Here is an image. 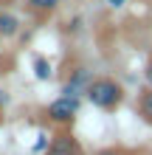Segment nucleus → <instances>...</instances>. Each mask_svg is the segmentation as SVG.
Returning <instances> with one entry per match:
<instances>
[{
  "instance_id": "nucleus-15",
  "label": "nucleus",
  "mask_w": 152,
  "mask_h": 155,
  "mask_svg": "<svg viewBox=\"0 0 152 155\" xmlns=\"http://www.w3.org/2000/svg\"><path fill=\"white\" fill-rule=\"evenodd\" d=\"M3 3H8V0H3Z\"/></svg>"
},
{
  "instance_id": "nucleus-12",
  "label": "nucleus",
  "mask_w": 152,
  "mask_h": 155,
  "mask_svg": "<svg viewBox=\"0 0 152 155\" xmlns=\"http://www.w3.org/2000/svg\"><path fill=\"white\" fill-rule=\"evenodd\" d=\"M144 79H147V87H152V62H149L147 71H144Z\"/></svg>"
},
{
  "instance_id": "nucleus-5",
  "label": "nucleus",
  "mask_w": 152,
  "mask_h": 155,
  "mask_svg": "<svg viewBox=\"0 0 152 155\" xmlns=\"http://www.w3.org/2000/svg\"><path fill=\"white\" fill-rule=\"evenodd\" d=\"M20 34V17L0 8V40H14Z\"/></svg>"
},
{
  "instance_id": "nucleus-13",
  "label": "nucleus",
  "mask_w": 152,
  "mask_h": 155,
  "mask_svg": "<svg viewBox=\"0 0 152 155\" xmlns=\"http://www.w3.org/2000/svg\"><path fill=\"white\" fill-rule=\"evenodd\" d=\"M0 74H6V62H3V57H0Z\"/></svg>"
},
{
  "instance_id": "nucleus-9",
  "label": "nucleus",
  "mask_w": 152,
  "mask_h": 155,
  "mask_svg": "<svg viewBox=\"0 0 152 155\" xmlns=\"http://www.w3.org/2000/svg\"><path fill=\"white\" fill-rule=\"evenodd\" d=\"M96 155H141V152L127 150V147H104V150H99Z\"/></svg>"
},
{
  "instance_id": "nucleus-8",
  "label": "nucleus",
  "mask_w": 152,
  "mask_h": 155,
  "mask_svg": "<svg viewBox=\"0 0 152 155\" xmlns=\"http://www.w3.org/2000/svg\"><path fill=\"white\" fill-rule=\"evenodd\" d=\"M34 76H37L40 82H48L53 76V65H51L45 57H37V59H34Z\"/></svg>"
},
{
  "instance_id": "nucleus-3",
  "label": "nucleus",
  "mask_w": 152,
  "mask_h": 155,
  "mask_svg": "<svg viewBox=\"0 0 152 155\" xmlns=\"http://www.w3.org/2000/svg\"><path fill=\"white\" fill-rule=\"evenodd\" d=\"M93 82V71L85 68V65H76L70 68V74L65 76V82H62V96H73V99H82L87 93V85Z\"/></svg>"
},
{
  "instance_id": "nucleus-4",
  "label": "nucleus",
  "mask_w": 152,
  "mask_h": 155,
  "mask_svg": "<svg viewBox=\"0 0 152 155\" xmlns=\"http://www.w3.org/2000/svg\"><path fill=\"white\" fill-rule=\"evenodd\" d=\"M42 155H85V150L70 130H59L57 135H51V144Z\"/></svg>"
},
{
  "instance_id": "nucleus-2",
  "label": "nucleus",
  "mask_w": 152,
  "mask_h": 155,
  "mask_svg": "<svg viewBox=\"0 0 152 155\" xmlns=\"http://www.w3.org/2000/svg\"><path fill=\"white\" fill-rule=\"evenodd\" d=\"M45 116H48L51 124L68 130V127L76 121V116H79V99H73V96H59V99H53V102L45 107Z\"/></svg>"
},
{
  "instance_id": "nucleus-6",
  "label": "nucleus",
  "mask_w": 152,
  "mask_h": 155,
  "mask_svg": "<svg viewBox=\"0 0 152 155\" xmlns=\"http://www.w3.org/2000/svg\"><path fill=\"white\" fill-rule=\"evenodd\" d=\"M62 6V0H25V12L34 17H48Z\"/></svg>"
},
{
  "instance_id": "nucleus-7",
  "label": "nucleus",
  "mask_w": 152,
  "mask_h": 155,
  "mask_svg": "<svg viewBox=\"0 0 152 155\" xmlns=\"http://www.w3.org/2000/svg\"><path fill=\"white\" fill-rule=\"evenodd\" d=\"M138 116L152 127V87H144L138 93Z\"/></svg>"
},
{
  "instance_id": "nucleus-14",
  "label": "nucleus",
  "mask_w": 152,
  "mask_h": 155,
  "mask_svg": "<svg viewBox=\"0 0 152 155\" xmlns=\"http://www.w3.org/2000/svg\"><path fill=\"white\" fill-rule=\"evenodd\" d=\"M0 124H3V107H0Z\"/></svg>"
},
{
  "instance_id": "nucleus-11",
  "label": "nucleus",
  "mask_w": 152,
  "mask_h": 155,
  "mask_svg": "<svg viewBox=\"0 0 152 155\" xmlns=\"http://www.w3.org/2000/svg\"><path fill=\"white\" fill-rule=\"evenodd\" d=\"M127 3H130V0H107V6H110V8H124Z\"/></svg>"
},
{
  "instance_id": "nucleus-10",
  "label": "nucleus",
  "mask_w": 152,
  "mask_h": 155,
  "mask_svg": "<svg viewBox=\"0 0 152 155\" xmlns=\"http://www.w3.org/2000/svg\"><path fill=\"white\" fill-rule=\"evenodd\" d=\"M48 144H51V135H48V133H40V135H37V144H34V152L42 155V152L48 150Z\"/></svg>"
},
{
  "instance_id": "nucleus-1",
  "label": "nucleus",
  "mask_w": 152,
  "mask_h": 155,
  "mask_svg": "<svg viewBox=\"0 0 152 155\" xmlns=\"http://www.w3.org/2000/svg\"><path fill=\"white\" fill-rule=\"evenodd\" d=\"M85 99L96 107V110L110 113V110H118V107H121L124 87H121V82H115L113 76H93V82L87 85Z\"/></svg>"
}]
</instances>
